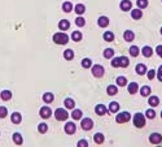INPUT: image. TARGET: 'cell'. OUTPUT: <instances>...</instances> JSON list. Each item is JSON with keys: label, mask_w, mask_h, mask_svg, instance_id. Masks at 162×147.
<instances>
[{"label": "cell", "mask_w": 162, "mask_h": 147, "mask_svg": "<svg viewBox=\"0 0 162 147\" xmlns=\"http://www.w3.org/2000/svg\"><path fill=\"white\" fill-rule=\"evenodd\" d=\"M53 42L56 45H66L69 42V36L65 33H56L53 35Z\"/></svg>", "instance_id": "1"}, {"label": "cell", "mask_w": 162, "mask_h": 147, "mask_svg": "<svg viewBox=\"0 0 162 147\" xmlns=\"http://www.w3.org/2000/svg\"><path fill=\"white\" fill-rule=\"evenodd\" d=\"M55 117H56L57 121H65L69 117V113L62 108H57L55 111Z\"/></svg>", "instance_id": "2"}, {"label": "cell", "mask_w": 162, "mask_h": 147, "mask_svg": "<svg viewBox=\"0 0 162 147\" xmlns=\"http://www.w3.org/2000/svg\"><path fill=\"white\" fill-rule=\"evenodd\" d=\"M134 125L136 128H143L145 125V117L143 113H136L134 116Z\"/></svg>", "instance_id": "3"}, {"label": "cell", "mask_w": 162, "mask_h": 147, "mask_svg": "<svg viewBox=\"0 0 162 147\" xmlns=\"http://www.w3.org/2000/svg\"><path fill=\"white\" fill-rule=\"evenodd\" d=\"M130 119H131V115L128 112H121V113L117 115V117H115L117 122H119V124L127 122V121H130Z\"/></svg>", "instance_id": "4"}, {"label": "cell", "mask_w": 162, "mask_h": 147, "mask_svg": "<svg viewBox=\"0 0 162 147\" xmlns=\"http://www.w3.org/2000/svg\"><path fill=\"white\" fill-rule=\"evenodd\" d=\"M104 73H105V69H104V67H101V65H93L92 67V74L95 77L100 78L104 76Z\"/></svg>", "instance_id": "5"}, {"label": "cell", "mask_w": 162, "mask_h": 147, "mask_svg": "<svg viewBox=\"0 0 162 147\" xmlns=\"http://www.w3.org/2000/svg\"><path fill=\"white\" fill-rule=\"evenodd\" d=\"M80 126H82L83 130H91L93 126V121L91 119H83L82 122H80Z\"/></svg>", "instance_id": "6"}, {"label": "cell", "mask_w": 162, "mask_h": 147, "mask_svg": "<svg viewBox=\"0 0 162 147\" xmlns=\"http://www.w3.org/2000/svg\"><path fill=\"white\" fill-rule=\"evenodd\" d=\"M149 142H151L152 145H160V143L162 142V135L158 134V133H153V134H151V137H149Z\"/></svg>", "instance_id": "7"}, {"label": "cell", "mask_w": 162, "mask_h": 147, "mask_svg": "<svg viewBox=\"0 0 162 147\" xmlns=\"http://www.w3.org/2000/svg\"><path fill=\"white\" fill-rule=\"evenodd\" d=\"M131 7H132V4H131L130 0H122L121 4H119V8H121V11H123V12L130 11Z\"/></svg>", "instance_id": "8"}, {"label": "cell", "mask_w": 162, "mask_h": 147, "mask_svg": "<svg viewBox=\"0 0 162 147\" xmlns=\"http://www.w3.org/2000/svg\"><path fill=\"white\" fill-rule=\"evenodd\" d=\"M75 130H77V126H75L74 122H68V124L65 125V131L68 134H74Z\"/></svg>", "instance_id": "9"}, {"label": "cell", "mask_w": 162, "mask_h": 147, "mask_svg": "<svg viewBox=\"0 0 162 147\" xmlns=\"http://www.w3.org/2000/svg\"><path fill=\"white\" fill-rule=\"evenodd\" d=\"M39 115L43 117V119H48V117L52 115V111H51V108H48V107H43L39 111Z\"/></svg>", "instance_id": "10"}, {"label": "cell", "mask_w": 162, "mask_h": 147, "mask_svg": "<svg viewBox=\"0 0 162 147\" xmlns=\"http://www.w3.org/2000/svg\"><path fill=\"white\" fill-rule=\"evenodd\" d=\"M95 111H96V113H97L99 116H104V115H106L108 109H106V107H105L104 104H97L96 108H95Z\"/></svg>", "instance_id": "11"}, {"label": "cell", "mask_w": 162, "mask_h": 147, "mask_svg": "<svg viewBox=\"0 0 162 147\" xmlns=\"http://www.w3.org/2000/svg\"><path fill=\"white\" fill-rule=\"evenodd\" d=\"M131 17L134 18V20H140V18L143 17V12L140 11V8L131 11Z\"/></svg>", "instance_id": "12"}, {"label": "cell", "mask_w": 162, "mask_h": 147, "mask_svg": "<svg viewBox=\"0 0 162 147\" xmlns=\"http://www.w3.org/2000/svg\"><path fill=\"white\" fill-rule=\"evenodd\" d=\"M123 38H124V40H126V42H132V40H134V38H135V34H134V31L127 30V31H124Z\"/></svg>", "instance_id": "13"}, {"label": "cell", "mask_w": 162, "mask_h": 147, "mask_svg": "<svg viewBox=\"0 0 162 147\" xmlns=\"http://www.w3.org/2000/svg\"><path fill=\"white\" fill-rule=\"evenodd\" d=\"M97 24L100 27H106L109 25V18L105 17V16H101L99 20H97Z\"/></svg>", "instance_id": "14"}, {"label": "cell", "mask_w": 162, "mask_h": 147, "mask_svg": "<svg viewBox=\"0 0 162 147\" xmlns=\"http://www.w3.org/2000/svg\"><path fill=\"white\" fill-rule=\"evenodd\" d=\"M70 27V24H69V21H66V20H62V21H60L58 22V29L60 30H68V29Z\"/></svg>", "instance_id": "15"}, {"label": "cell", "mask_w": 162, "mask_h": 147, "mask_svg": "<svg viewBox=\"0 0 162 147\" xmlns=\"http://www.w3.org/2000/svg\"><path fill=\"white\" fill-rule=\"evenodd\" d=\"M109 111L112 112V113H115V112H118L119 111V104L117 102H112L109 104Z\"/></svg>", "instance_id": "16"}, {"label": "cell", "mask_w": 162, "mask_h": 147, "mask_svg": "<svg viewBox=\"0 0 162 147\" xmlns=\"http://www.w3.org/2000/svg\"><path fill=\"white\" fill-rule=\"evenodd\" d=\"M142 54H143L144 57H151V56L153 55V50H152L149 46H145V47L143 48V51H142Z\"/></svg>", "instance_id": "17"}, {"label": "cell", "mask_w": 162, "mask_h": 147, "mask_svg": "<svg viewBox=\"0 0 162 147\" xmlns=\"http://www.w3.org/2000/svg\"><path fill=\"white\" fill-rule=\"evenodd\" d=\"M136 73H137V74H140V76L145 74V73H146V67L144 64H137L136 65Z\"/></svg>", "instance_id": "18"}, {"label": "cell", "mask_w": 162, "mask_h": 147, "mask_svg": "<svg viewBox=\"0 0 162 147\" xmlns=\"http://www.w3.org/2000/svg\"><path fill=\"white\" fill-rule=\"evenodd\" d=\"M137 90H139V85H137L136 82H131V83L128 85V92H130V94H136Z\"/></svg>", "instance_id": "19"}, {"label": "cell", "mask_w": 162, "mask_h": 147, "mask_svg": "<svg viewBox=\"0 0 162 147\" xmlns=\"http://www.w3.org/2000/svg\"><path fill=\"white\" fill-rule=\"evenodd\" d=\"M148 104H149L151 107H157V106L160 104V99H158L157 97H149Z\"/></svg>", "instance_id": "20"}, {"label": "cell", "mask_w": 162, "mask_h": 147, "mask_svg": "<svg viewBox=\"0 0 162 147\" xmlns=\"http://www.w3.org/2000/svg\"><path fill=\"white\" fill-rule=\"evenodd\" d=\"M64 104H65V107L68 108V109H73V108L75 107V102L73 100V99H70V98H68V99H65Z\"/></svg>", "instance_id": "21"}, {"label": "cell", "mask_w": 162, "mask_h": 147, "mask_svg": "<svg viewBox=\"0 0 162 147\" xmlns=\"http://www.w3.org/2000/svg\"><path fill=\"white\" fill-rule=\"evenodd\" d=\"M0 98H2L3 100H9L11 98H12V92L9 91V90H4V91H2V94H0Z\"/></svg>", "instance_id": "22"}, {"label": "cell", "mask_w": 162, "mask_h": 147, "mask_svg": "<svg viewBox=\"0 0 162 147\" xmlns=\"http://www.w3.org/2000/svg\"><path fill=\"white\" fill-rule=\"evenodd\" d=\"M128 64H130V61H128V59H127L126 56H121V57H119V67H121V68L128 67Z\"/></svg>", "instance_id": "23"}, {"label": "cell", "mask_w": 162, "mask_h": 147, "mask_svg": "<svg viewBox=\"0 0 162 147\" xmlns=\"http://www.w3.org/2000/svg\"><path fill=\"white\" fill-rule=\"evenodd\" d=\"M53 99H55V97H53L52 92H46V94L43 95V100L46 102V103H52Z\"/></svg>", "instance_id": "24"}, {"label": "cell", "mask_w": 162, "mask_h": 147, "mask_svg": "<svg viewBox=\"0 0 162 147\" xmlns=\"http://www.w3.org/2000/svg\"><path fill=\"white\" fill-rule=\"evenodd\" d=\"M93 141L96 142L97 145H101L102 142H104V134H101V133H96L93 135Z\"/></svg>", "instance_id": "25"}, {"label": "cell", "mask_w": 162, "mask_h": 147, "mask_svg": "<svg viewBox=\"0 0 162 147\" xmlns=\"http://www.w3.org/2000/svg\"><path fill=\"white\" fill-rule=\"evenodd\" d=\"M13 141L16 145H22V142H24V138H22V135L20 133H14L13 134Z\"/></svg>", "instance_id": "26"}, {"label": "cell", "mask_w": 162, "mask_h": 147, "mask_svg": "<svg viewBox=\"0 0 162 147\" xmlns=\"http://www.w3.org/2000/svg\"><path fill=\"white\" fill-rule=\"evenodd\" d=\"M21 120H22V116H21L18 112H14V113L12 115V122H13V124H20Z\"/></svg>", "instance_id": "27"}, {"label": "cell", "mask_w": 162, "mask_h": 147, "mask_svg": "<svg viewBox=\"0 0 162 147\" xmlns=\"http://www.w3.org/2000/svg\"><path fill=\"white\" fill-rule=\"evenodd\" d=\"M74 11H75V13H78V14H83V13L86 12V7H84L83 4H77L75 8H74Z\"/></svg>", "instance_id": "28"}, {"label": "cell", "mask_w": 162, "mask_h": 147, "mask_svg": "<svg viewBox=\"0 0 162 147\" xmlns=\"http://www.w3.org/2000/svg\"><path fill=\"white\" fill-rule=\"evenodd\" d=\"M106 92H108V95H115L117 92H118V89H117L114 85H110V86H108Z\"/></svg>", "instance_id": "29"}, {"label": "cell", "mask_w": 162, "mask_h": 147, "mask_svg": "<svg viewBox=\"0 0 162 147\" xmlns=\"http://www.w3.org/2000/svg\"><path fill=\"white\" fill-rule=\"evenodd\" d=\"M71 39L74 40V42H79L80 39H82V33H80V31H73Z\"/></svg>", "instance_id": "30"}, {"label": "cell", "mask_w": 162, "mask_h": 147, "mask_svg": "<svg viewBox=\"0 0 162 147\" xmlns=\"http://www.w3.org/2000/svg\"><path fill=\"white\" fill-rule=\"evenodd\" d=\"M104 39H105L106 42L114 40V34H113V31H105V33H104Z\"/></svg>", "instance_id": "31"}, {"label": "cell", "mask_w": 162, "mask_h": 147, "mask_svg": "<svg viewBox=\"0 0 162 147\" xmlns=\"http://www.w3.org/2000/svg\"><path fill=\"white\" fill-rule=\"evenodd\" d=\"M71 117L74 120H80V119H82V111H79V109H74L73 113H71Z\"/></svg>", "instance_id": "32"}, {"label": "cell", "mask_w": 162, "mask_h": 147, "mask_svg": "<svg viewBox=\"0 0 162 147\" xmlns=\"http://www.w3.org/2000/svg\"><path fill=\"white\" fill-rule=\"evenodd\" d=\"M140 94L143 95V97H148V95L151 94V87L149 86H143L140 89Z\"/></svg>", "instance_id": "33"}, {"label": "cell", "mask_w": 162, "mask_h": 147, "mask_svg": "<svg viewBox=\"0 0 162 147\" xmlns=\"http://www.w3.org/2000/svg\"><path fill=\"white\" fill-rule=\"evenodd\" d=\"M64 57L66 60H71L73 57H74V52H73V50H66L64 52Z\"/></svg>", "instance_id": "34"}, {"label": "cell", "mask_w": 162, "mask_h": 147, "mask_svg": "<svg viewBox=\"0 0 162 147\" xmlns=\"http://www.w3.org/2000/svg\"><path fill=\"white\" fill-rule=\"evenodd\" d=\"M82 67L88 69V68H91L92 67V61H91V59H83L82 60Z\"/></svg>", "instance_id": "35"}, {"label": "cell", "mask_w": 162, "mask_h": 147, "mask_svg": "<svg viewBox=\"0 0 162 147\" xmlns=\"http://www.w3.org/2000/svg\"><path fill=\"white\" fill-rule=\"evenodd\" d=\"M114 56V51L112 50V48H106L105 51H104V57L105 59H112Z\"/></svg>", "instance_id": "36"}, {"label": "cell", "mask_w": 162, "mask_h": 147, "mask_svg": "<svg viewBox=\"0 0 162 147\" xmlns=\"http://www.w3.org/2000/svg\"><path fill=\"white\" fill-rule=\"evenodd\" d=\"M71 9H73V5H71V3L66 2V3H64V4H62V11H64V12L69 13V12H70Z\"/></svg>", "instance_id": "37"}, {"label": "cell", "mask_w": 162, "mask_h": 147, "mask_svg": "<svg viewBox=\"0 0 162 147\" xmlns=\"http://www.w3.org/2000/svg\"><path fill=\"white\" fill-rule=\"evenodd\" d=\"M47 130H48L47 124L42 122V124H39V125H38V131H39V133H47Z\"/></svg>", "instance_id": "38"}, {"label": "cell", "mask_w": 162, "mask_h": 147, "mask_svg": "<svg viewBox=\"0 0 162 147\" xmlns=\"http://www.w3.org/2000/svg\"><path fill=\"white\" fill-rule=\"evenodd\" d=\"M126 83H127V79H126V77L119 76L118 78H117V85H118V86H124Z\"/></svg>", "instance_id": "39"}, {"label": "cell", "mask_w": 162, "mask_h": 147, "mask_svg": "<svg viewBox=\"0 0 162 147\" xmlns=\"http://www.w3.org/2000/svg\"><path fill=\"white\" fill-rule=\"evenodd\" d=\"M130 55L134 56V57H136V56L139 55V47H137V46H132V47H130Z\"/></svg>", "instance_id": "40"}, {"label": "cell", "mask_w": 162, "mask_h": 147, "mask_svg": "<svg viewBox=\"0 0 162 147\" xmlns=\"http://www.w3.org/2000/svg\"><path fill=\"white\" fill-rule=\"evenodd\" d=\"M136 4H137V7L139 8H146L148 7V0H136Z\"/></svg>", "instance_id": "41"}, {"label": "cell", "mask_w": 162, "mask_h": 147, "mask_svg": "<svg viewBox=\"0 0 162 147\" xmlns=\"http://www.w3.org/2000/svg\"><path fill=\"white\" fill-rule=\"evenodd\" d=\"M84 24H86V20L83 17H77V20H75L77 26H84Z\"/></svg>", "instance_id": "42"}, {"label": "cell", "mask_w": 162, "mask_h": 147, "mask_svg": "<svg viewBox=\"0 0 162 147\" xmlns=\"http://www.w3.org/2000/svg\"><path fill=\"white\" fill-rule=\"evenodd\" d=\"M145 116L148 117V119H154V116H156V112H154L153 109H148V111L145 112Z\"/></svg>", "instance_id": "43"}, {"label": "cell", "mask_w": 162, "mask_h": 147, "mask_svg": "<svg viewBox=\"0 0 162 147\" xmlns=\"http://www.w3.org/2000/svg\"><path fill=\"white\" fill-rule=\"evenodd\" d=\"M112 67L113 68H119V57H115V59H113L112 60Z\"/></svg>", "instance_id": "44"}, {"label": "cell", "mask_w": 162, "mask_h": 147, "mask_svg": "<svg viewBox=\"0 0 162 147\" xmlns=\"http://www.w3.org/2000/svg\"><path fill=\"white\" fill-rule=\"evenodd\" d=\"M8 115V111H7L5 107H0V119H4V117Z\"/></svg>", "instance_id": "45"}, {"label": "cell", "mask_w": 162, "mask_h": 147, "mask_svg": "<svg viewBox=\"0 0 162 147\" xmlns=\"http://www.w3.org/2000/svg\"><path fill=\"white\" fill-rule=\"evenodd\" d=\"M78 146H79V147H87V146H88V142L86 141V139H80V141L78 142Z\"/></svg>", "instance_id": "46"}, {"label": "cell", "mask_w": 162, "mask_h": 147, "mask_svg": "<svg viewBox=\"0 0 162 147\" xmlns=\"http://www.w3.org/2000/svg\"><path fill=\"white\" fill-rule=\"evenodd\" d=\"M154 77H156V72H154V70H149L148 72V79H153Z\"/></svg>", "instance_id": "47"}, {"label": "cell", "mask_w": 162, "mask_h": 147, "mask_svg": "<svg viewBox=\"0 0 162 147\" xmlns=\"http://www.w3.org/2000/svg\"><path fill=\"white\" fill-rule=\"evenodd\" d=\"M157 77H158V81L162 82V65L158 68V72H157Z\"/></svg>", "instance_id": "48"}, {"label": "cell", "mask_w": 162, "mask_h": 147, "mask_svg": "<svg viewBox=\"0 0 162 147\" xmlns=\"http://www.w3.org/2000/svg\"><path fill=\"white\" fill-rule=\"evenodd\" d=\"M156 52H157V55L162 59V46H158V47L156 48Z\"/></svg>", "instance_id": "49"}, {"label": "cell", "mask_w": 162, "mask_h": 147, "mask_svg": "<svg viewBox=\"0 0 162 147\" xmlns=\"http://www.w3.org/2000/svg\"><path fill=\"white\" fill-rule=\"evenodd\" d=\"M161 34H162V27H161Z\"/></svg>", "instance_id": "50"}, {"label": "cell", "mask_w": 162, "mask_h": 147, "mask_svg": "<svg viewBox=\"0 0 162 147\" xmlns=\"http://www.w3.org/2000/svg\"><path fill=\"white\" fill-rule=\"evenodd\" d=\"M161 117H162V112H161Z\"/></svg>", "instance_id": "51"}]
</instances>
